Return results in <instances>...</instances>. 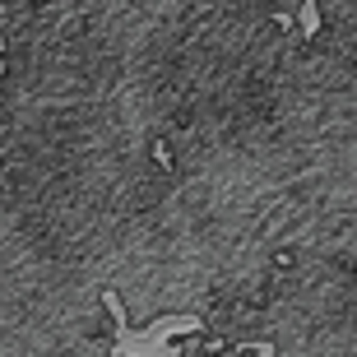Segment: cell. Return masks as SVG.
Segmentation results:
<instances>
[{
  "label": "cell",
  "instance_id": "obj_1",
  "mask_svg": "<svg viewBox=\"0 0 357 357\" xmlns=\"http://www.w3.org/2000/svg\"><path fill=\"white\" fill-rule=\"evenodd\" d=\"M116 339H112V357H176L172 339L176 334H199L204 320H190V316H162L153 320L149 330H130V320L116 316Z\"/></svg>",
  "mask_w": 357,
  "mask_h": 357
},
{
  "label": "cell",
  "instance_id": "obj_2",
  "mask_svg": "<svg viewBox=\"0 0 357 357\" xmlns=\"http://www.w3.org/2000/svg\"><path fill=\"white\" fill-rule=\"evenodd\" d=\"M302 38L306 42L320 38V5H316V0H302Z\"/></svg>",
  "mask_w": 357,
  "mask_h": 357
},
{
  "label": "cell",
  "instance_id": "obj_3",
  "mask_svg": "<svg viewBox=\"0 0 357 357\" xmlns=\"http://www.w3.org/2000/svg\"><path fill=\"white\" fill-rule=\"evenodd\" d=\"M153 158H158V167H162V172H172V149L162 144V139L153 144Z\"/></svg>",
  "mask_w": 357,
  "mask_h": 357
},
{
  "label": "cell",
  "instance_id": "obj_4",
  "mask_svg": "<svg viewBox=\"0 0 357 357\" xmlns=\"http://www.w3.org/2000/svg\"><path fill=\"white\" fill-rule=\"evenodd\" d=\"M0 75H5V33H0Z\"/></svg>",
  "mask_w": 357,
  "mask_h": 357
}]
</instances>
